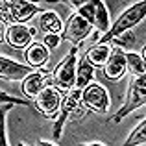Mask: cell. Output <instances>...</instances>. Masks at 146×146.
Segmentation results:
<instances>
[{"mask_svg": "<svg viewBox=\"0 0 146 146\" xmlns=\"http://www.w3.org/2000/svg\"><path fill=\"white\" fill-rule=\"evenodd\" d=\"M111 48L109 44H94V46H91L87 50V54L83 57L87 59V63L91 65V67H104L106 65V61L109 59L111 56Z\"/></svg>", "mask_w": 146, "mask_h": 146, "instance_id": "cell-18", "label": "cell"}, {"mask_svg": "<svg viewBox=\"0 0 146 146\" xmlns=\"http://www.w3.org/2000/svg\"><path fill=\"white\" fill-rule=\"evenodd\" d=\"M37 26H39V30L43 32V35H59V32H63L61 17L52 9L43 11V13L39 15Z\"/></svg>", "mask_w": 146, "mask_h": 146, "instance_id": "cell-15", "label": "cell"}, {"mask_svg": "<svg viewBox=\"0 0 146 146\" xmlns=\"http://www.w3.org/2000/svg\"><path fill=\"white\" fill-rule=\"evenodd\" d=\"M17 146H26V144H24V143H19V144H17Z\"/></svg>", "mask_w": 146, "mask_h": 146, "instance_id": "cell-26", "label": "cell"}, {"mask_svg": "<svg viewBox=\"0 0 146 146\" xmlns=\"http://www.w3.org/2000/svg\"><path fill=\"white\" fill-rule=\"evenodd\" d=\"M32 72H33V68L28 67V65H22L6 56H0V80L17 82V80H24Z\"/></svg>", "mask_w": 146, "mask_h": 146, "instance_id": "cell-11", "label": "cell"}, {"mask_svg": "<svg viewBox=\"0 0 146 146\" xmlns=\"http://www.w3.org/2000/svg\"><path fill=\"white\" fill-rule=\"evenodd\" d=\"M91 32H93V26L87 21H83L78 13H72L68 17L67 24L63 26V32L59 33V37L61 41H70L74 44H80L83 39H87L91 35Z\"/></svg>", "mask_w": 146, "mask_h": 146, "instance_id": "cell-9", "label": "cell"}, {"mask_svg": "<svg viewBox=\"0 0 146 146\" xmlns=\"http://www.w3.org/2000/svg\"><path fill=\"white\" fill-rule=\"evenodd\" d=\"M68 7H74L76 13L87 21L94 30H98L100 33H106L109 28V13L107 7L102 0H70L65 2Z\"/></svg>", "mask_w": 146, "mask_h": 146, "instance_id": "cell-2", "label": "cell"}, {"mask_svg": "<svg viewBox=\"0 0 146 146\" xmlns=\"http://www.w3.org/2000/svg\"><path fill=\"white\" fill-rule=\"evenodd\" d=\"M24 59H26V63H28V67L41 68V67H44V63L50 59V50L44 46L43 43H32L24 50Z\"/></svg>", "mask_w": 146, "mask_h": 146, "instance_id": "cell-14", "label": "cell"}, {"mask_svg": "<svg viewBox=\"0 0 146 146\" xmlns=\"http://www.w3.org/2000/svg\"><path fill=\"white\" fill-rule=\"evenodd\" d=\"M82 91L83 89L72 87V89L67 91V93L63 94V98H61V107H59V113H57L56 124H54V139L56 141L61 139V129H63L65 122L74 117L78 107L82 106Z\"/></svg>", "mask_w": 146, "mask_h": 146, "instance_id": "cell-7", "label": "cell"}, {"mask_svg": "<svg viewBox=\"0 0 146 146\" xmlns=\"http://www.w3.org/2000/svg\"><path fill=\"white\" fill-rule=\"evenodd\" d=\"M82 106H85L89 111L98 115H106L109 111L111 98L107 89L98 82H93L82 91Z\"/></svg>", "mask_w": 146, "mask_h": 146, "instance_id": "cell-6", "label": "cell"}, {"mask_svg": "<svg viewBox=\"0 0 146 146\" xmlns=\"http://www.w3.org/2000/svg\"><path fill=\"white\" fill-rule=\"evenodd\" d=\"M35 13H43L37 4L26 0H0V21L6 24H24Z\"/></svg>", "mask_w": 146, "mask_h": 146, "instance_id": "cell-5", "label": "cell"}, {"mask_svg": "<svg viewBox=\"0 0 146 146\" xmlns=\"http://www.w3.org/2000/svg\"><path fill=\"white\" fill-rule=\"evenodd\" d=\"M144 15H146V2L144 0H139V2H135L133 6H129L128 9H124L120 15H118V19L107 28V32L98 37L96 44H109L113 39H117V37L122 35V33H126L131 28H135V26L144 19Z\"/></svg>", "mask_w": 146, "mask_h": 146, "instance_id": "cell-1", "label": "cell"}, {"mask_svg": "<svg viewBox=\"0 0 146 146\" xmlns=\"http://www.w3.org/2000/svg\"><path fill=\"white\" fill-rule=\"evenodd\" d=\"M93 82H94V67H91V65L87 63L85 57H80V61L76 63L74 87L76 89H85V87Z\"/></svg>", "mask_w": 146, "mask_h": 146, "instance_id": "cell-16", "label": "cell"}, {"mask_svg": "<svg viewBox=\"0 0 146 146\" xmlns=\"http://www.w3.org/2000/svg\"><path fill=\"white\" fill-rule=\"evenodd\" d=\"M0 104H13V106L30 107V102H26V100H22V98H17V96H11L6 91H0Z\"/></svg>", "mask_w": 146, "mask_h": 146, "instance_id": "cell-21", "label": "cell"}, {"mask_svg": "<svg viewBox=\"0 0 146 146\" xmlns=\"http://www.w3.org/2000/svg\"><path fill=\"white\" fill-rule=\"evenodd\" d=\"M35 39V30L28 28L24 24H9L6 30V41L11 48H28Z\"/></svg>", "mask_w": 146, "mask_h": 146, "instance_id": "cell-10", "label": "cell"}, {"mask_svg": "<svg viewBox=\"0 0 146 146\" xmlns=\"http://www.w3.org/2000/svg\"><path fill=\"white\" fill-rule=\"evenodd\" d=\"M61 98H63V94H61L56 87L46 85L35 98H33V106H35V109L39 111L41 115H44L46 118H54L59 113Z\"/></svg>", "mask_w": 146, "mask_h": 146, "instance_id": "cell-8", "label": "cell"}, {"mask_svg": "<svg viewBox=\"0 0 146 146\" xmlns=\"http://www.w3.org/2000/svg\"><path fill=\"white\" fill-rule=\"evenodd\" d=\"M37 146H57L56 143H50V141H39Z\"/></svg>", "mask_w": 146, "mask_h": 146, "instance_id": "cell-24", "label": "cell"}, {"mask_svg": "<svg viewBox=\"0 0 146 146\" xmlns=\"http://www.w3.org/2000/svg\"><path fill=\"white\" fill-rule=\"evenodd\" d=\"M13 104H0V146H9L7 139V124H6V115L13 109Z\"/></svg>", "mask_w": 146, "mask_h": 146, "instance_id": "cell-20", "label": "cell"}, {"mask_svg": "<svg viewBox=\"0 0 146 146\" xmlns=\"http://www.w3.org/2000/svg\"><path fill=\"white\" fill-rule=\"evenodd\" d=\"M80 146H106V144H102V143H83Z\"/></svg>", "mask_w": 146, "mask_h": 146, "instance_id": "cell-25", "label": "cell"}, {"mask_svg": "<svg viewBox=\"0 0 146 146\" xmlns=\"http://www.w3.org/2000/svg\"><path fill=\"white\" fill-rule=\"evenodd\" d=\"M50 74L46 68H39V70H33L32 74H28L24 80H22V93H24L26 98L33 100L41 91L46 87V82H48Z\"/></svg>", "mask_w": 146, "mask_h": 146, "instance_id": "cell-13", "label": "cell"}, {"mask_svg": "<svg viewBox=\"0 0 146 146\" xmlns=\"http://www.w3.org/2000/svg\"><path fill=\"white\" fill-rule=\"evenodd\" d=\"M124 50L120 48H113L111 50V56L109 59L106 61V65H104V76H106L107 80H111V82H117V80H120L122 76L126 74V56H124Z\"/></svg>", "mask_w": 146, "mask_h": 146, "instance_id": "cell-12", "label": "cell"}, {"mask_svg": "<svg viewBox=\"0 0 146 146\" xmlns=\"http://www.w3.org/2000/svg\"><path fill=\"white\" fill-rule=\"evenodd\" d=\"M78 50H80V44H74L52 72V87H56L59 93H67V91H70L74 87Z\"/></svg>", "mask_w": 146, "mask_h": 146, "instance_id": "cell-3", "label": "cell"}, {"mask_svg": "<svg viewBox=\"0 0 146 146\" xmlns=\"http://www.w3.org/2000/svg\"><path fill=\"white\" fill-rule=\"evenodd\" d=\"M146 102V76H131L128 83V94H126V102L122 104V107L109 118V122H120L122 118H126L129 113H133L135 109L143 107Z\"/></svg>", "mask_w": 146, "mask_h": 146, "instance_id": "cell-4", "label": "cell"}, {"mask_svg": "<svg viewBox=\"0 0 146 146\" xmlns=\"http://www.w3.org/2000/svg\"><path fill=\"white\" fill-rule=\"evenodd\" d=\"M146 143V120H143L137 124V128L129 133V137L126 139V143L122 146H139V144H144Z\"/></svg>", "mask_w": 146, "mask_h": 146, "instance_id": "cell-19", "label": "cell"}, {"mask_svg": "<svg viewBox=\"0 0 146 146\" xmlns=\"http://www.w3.org/2000/svg\"><path fill=\"white\" fill-rule=\"evenodd\" d=\"M59 43H61V37H59V35H43V44H44L48 50L56 48Z\"/></svg>", "mask_w": 146, "mask_h": 146, "instance_id": "cell-22", "label": "cell"}, {"mask_svg": "<svg viewBox=\"0 0 146 146\" xmlns=\"http://www.w3.org/2000/svg\"><path fill=\"white\" fill-rule=\"evenodd\" d=\"M126 70H129L131 76H146V61H144V56H146V48L141 50V54H135V52H126Z\"/></svg>", "mask_w": 146, "mask_h": 146, "instance_id": "cell-17", "label": "cell"}, {"mask_svg": "<svg viewBox=\"0 0 146 146\" xmlns=\"http://www.w3.org/2000/svg\"><path fill=\"white\" fill-rule=\"evenodd\" d=\"M6 30H7V26L0 21V43H2V41H6Z\"/></svg>", "mask_w": 146, "mask_h": 146, "instance_id": "cell-23", "label": "cell"}]
</instances>
